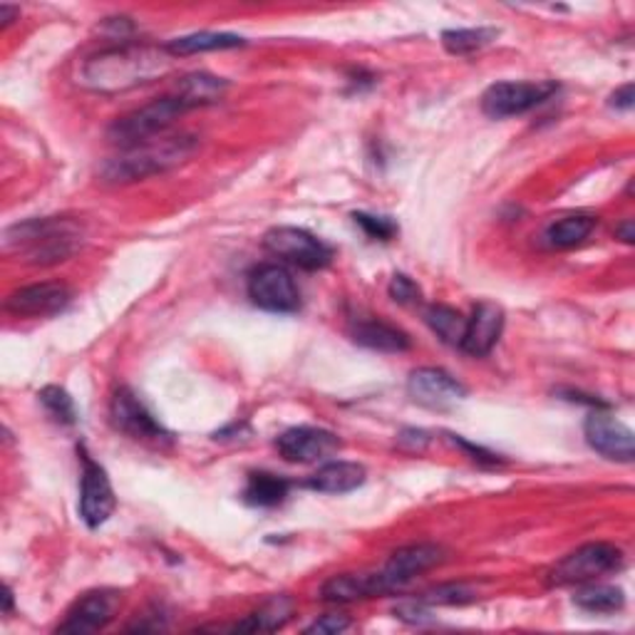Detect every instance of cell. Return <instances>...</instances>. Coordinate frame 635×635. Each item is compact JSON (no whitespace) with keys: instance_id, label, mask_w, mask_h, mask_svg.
Segmentation results:
<instances>
[{"instance_id":"cell-1","label":"cell","mask_w":635,"mask_h":635,"mask_svg":"<svg viewBox=\"0 0 635 635\" xmlns=\"http://www.w3.org/2000/svg\"><path fill=\"white\" fill-rule=\"evenodd\" d=\"M169 48L147 43H120L89 56L77 72V85L99 95H120L127 89L157 83L175 68Z\"/></svg>"},{"instance_id":"cell-2","label":"cell","mask_w":635,"mask_h":635,"mask_svg":"<svg viewBox=\"0 0 635 635\" xmlns=\"http://www.w3.org/2000/svg\"><path fill=\"white\" fill-rule=\"evenodd\" d=\"M196 152L199 137L194 134H159V137L117 152L99 167V177L107 184H130V181L165 175V171L187 165Z\"/></svg>"},{"instance_id":"cell-3","label":"cell","mask_w":635,"mask_h":635,"mask_svg":"<svg viewBox=\"0 0 635 635\" xmlns=\"http://www.w3.org/2000/svg\"><path fill=\"white\" fill-rule=\"evenodd\" d=\"M5 251L23 253L35 266L68 261L83 243V226L62 216L15 224L5 231Z\"/></svg>"},{"instance_id":"cell-4","label":"cell","mask_w":635,"mask_h":635,"mask_svg":"<svg viewBox=\"0 0 635 635\" xmlns=\"http://www.w3.org/2000/svg\"><path fill=\"white\" fill-rule=\"evenodd\" d=\"M184 112H189V107L179 95L175 93L161 95L157 99H152V103L142 105L140 110H132L120 117V120H115L110 130H107V137H110V142L117 144L120 149L132 147V144L167 134L169 127Z\"/></svg>"},{"instance_id":"cell-5","label":"cell","mask_w":635,"mask_h":635,"mask_svg":"<svg viewBox=\"0 0 635 635\" xmlns=\"http://www.w3.org/2000/svg\"><path fill=\"white\" fill-rule=\"evenodd\" d=\"M623 568V551L613 543L606 541H594L584 543L576 551H571L568 556H564L553 566L547 580L549 586H584L594 584V580L603 578L608 574H615V571Z\"/></svg>"},{"instance_id":"cell-6","label":"cell","mask_w":635,"mask_h":635,"mask_svg":"<svg viewBox=\"0 0 635 635\" xmlns=\"http://www.w3.org/2000/svg\"><path fill=\"white\" fill-rule=\"evenodd\" d=\"M263 249L271 256L303 271L325 268L333 261V249L328 243H323L311 231L296 229V226H276V229L266 231V236H263Z\"/></svg>"},{"instance_id":"cell-7","label":"cell","mask_w":635,"mask_h":635,"mask_svg":"<svg viewBox=\"0 0 635 635\" xmlns=\"http://www.w3.org/2000/svg\"><path fill=\"white\" fill-rule=\"evenodd\" d=\"M249 298L268 313H296L301 308V290L293 274L280 263H261L251 271Z\"/></svg>"},{"instance_id":"cell-8","label":"cell","mask_w":635,"mask_h":635,"mask_svg":"<svg viewBox=\"0 0 635 635\" xmlns=\"http://www.w3.org/2000/svg\"><path fill=\"white\" fill-rule=\"evenodd\" d=\"M556 83H496L482 95V112L492 120L526 115L556 93Z\"/></svg>"},{"instance_id":"cell-9","label":"cell","mask_w":635,"mask_h":635,"mask_svg":"<svg viewBox=\"0 0 635 635\" xmlns=\"http://www.w3.org/2000/svg\"><path fill=\"white\" fill-rule=\"evenodd\" d=\"M442 561L444 549L438 547V543H410V547L397 549L387 564L378 571L383 596L400 591L403 586L424 574V571L440 566Z\"/></svg>"},{"instance_id":"cell-10","label":"cell","mask_w":635,"mask_h":635,"mask_svg":"<svg viewBox=\"0 0 635 635\" xmlns=\"http://www.w3.org/2000/svg\"><path fill=\"white\" fill-rule=\"evenodd\" d=\"M110 420L117 432L127 434L132 440L142 442H169L171 434L154 420V415L144 407L137 395L130 387H120L110 403Z\"/></svg>"},{"instance_id":"cell-11","label":"cell","mask_w":635,"mask_h":635,"mask_svg":"<svg viewBox=\"0 0 635 635\" xmlns=\"http://www.w3.org/2000/svg\"><path fill=\"white\" fill-rule=\"evenodd\" d=\"M83 455V477H80V516L89 526L97 529L115 512V492L110 484L107 471L97 465V462L87 455L85 450H80Z\"/></svg>"},{"instance_id":"cell-12","label":"cell","mask_w":635,"mask_h":635,"mask_svg":"<svg viewBox=\"0 0 635 635\" xmlns=\"http://www.w3.org/2000/svg\"><path fill=\"white\" fill-rule=\"evenodd\" d=\"M407 393L428 410H450L467 397V387L440 368H417L407 380Z\"/></svg>"},{"instance_id":"cell-13","label":"cell","mask_w":635,"mask_h":635,"mask_svg":"<svg viewBox=\"0 0 635 635\" xmlns=\"http://www.w3.org/2000/svg\"><path fill=\"white\" fill-rule=\"evenodd\" d=\"M586 442L603 455L615 462H633L635 457V438L631 428H625L621 420H615L611 412L596 410L586 417L584 424Z\"/></svg>"},{"instance_id":"cell-14","label":"cell","mask_w":635,"mask_h":635,"mask_svg":"<svg viewBox=\"0 0 635 635\" xmlns=\"http://www.w3.org/2000/svg\"><path fill=\"white\" fill-rule=\"evenodd\" d=\"M70 288L58 280H48V284H33L13 290L5 298L3 308L11 315L17 317H48L62 313L70 305Z\"/></svg>"},{"instance_id":"cell-15","label":"cell","mask_w":635,"mask_h":635,"mask_svg":"<svg viewBox=\"0 0 635 635\" xmlns=\"http://www.w3.org/2000/svg\"><path fill=\"white\" fill-rule=\"evenodd\" d=\"M280 457L293 465H313L333 457L340 450L338 434L321 428H290L276 440Z\"/></svg>"},{"instance_id":"cell-16","label":"cell","mask_w":635,"mask_h":635,"mask_svg":"<svg viewBox=\"0 0 635 635\" xmlns=\"http://www.w3.org/2000/svg\"><path fill=\"white\" fill-rule=\"evenodd\" d=\"M117 606H120V594L107 591V588L80 596L68 611V619L58 625V633L85 635L103 631L115 619Z\"/></svg>"},{"instance_id":"cell-17","label":"cell","mask_w":635,"mask_h":635,"mask_svg":"<svg viewBox=\"0 0 635 635\" xmlns=\"http://www.w3.org/2000/svg\"><path fill=\"white\" fill-rule=\"evenodd\" d=\"M504 331V311L492 301L475 305L471 317H467V333L462 340V350L471 358H484L494 350Z\"/></svg>"},{"instance_id":"cell-18","label":"cell","mask_w":635,"mask_h":635,"mask_svg":"<svg viewBox=\"0 0 635 635\" xmlns=\"http://www.w3.org/2000/svg\"><path fill=\"white\" fill-rule=\"evenodd\" d=\"M350 335L358 346L378 352H405L412 346L405 331L380 321V317H366V321L352 323Z\"/></svg>"},{"instance_id":"cell-19","label":"cell","mask_w":635,"mask_h":635,"mask_svg":"<svg viewBox=\"0 0 635 635\" xmlns=\"http://www.w3.org/2000/svg\"><path fill=\"white\" fill-rule=\"evenodd\" d=\"M383 596L378 571L375 574H340L323 584L321 598L325 603H356L366 598Z\"/></svg>"},{"instance_id":"cell-20","label":"cell","mask_w":635,"mask_h":635,"mask_svg":"<svg viewBox=\"0 0 635 635\" xmlns=\"http://www.w3.org/2000/svg\"><path fill=\"white\" fill-rule=\"evenodd\" d=\"M368 471L358 462H328L308 479V487L321 494H348L366 484Z\"/></svg>"},{"instance_id":"cell-21","label":"cell","mask_w":635,"mask_h":635,"mask_svg":"<svg viewBox=\"0 0 635 635\" xmlns=\"http://www.w3.org/2000/svg\"><path fill=\"white\" fill-rule=\"evenodd\" d=\"M596 226H598V219L591 214H571V216H564V219L549 224L547 231H543L541 236V241L547 243L549 249H559V251L574 249V247H580V243H584L588 236L596 231Z\"/></svg>"},{"instance_id":"cell-22","label":"cell","mask_w":635,"mask_h":635,"mask_svg":"<svg viewBox=\"0 0 635 635\" xmlns=\"http://www.w3.org/2000/svg\"><path fill=\"white\" fill-rule=\"evenodd\" d=\"M226 89H229V83L224 77L208 75V72H189L177 83L175 95L184 99L189 110H196V107L219 103Z\"/></svg>"},{"instance_id":"cell-23","label":"cell","mask_w":635,"mask_h":635,"mask_svg":"<svg viewBox=\"0 0 635 635\" xmlns=\"http://www.w3.org/2000/svg\"><path fill=\"white\" fill-rule=\"evenodd\" d=\"M293 619V601L288 596H274L271 601L263 603L259 611L247 615V621L236 623L233 631L241 633H274Z\"/></svg>"},{"instance_id":"cell-24","label":"cell","mask_w":635,"mask_h":635,"mask_svg":"<svg viewBox=\"0 0 635 635\" xmlns=\"http://www.w3.org/2000/svg\"><path fill=\"white\" fill-rule=\"evenodd\" d=\"M243 38L241 35H231V33H194V35H184V38L171 40L167 48L175 58H184V56H196V52H214V50H233L241 48Z\"/></svg>"},{"instance_id":"cell-25","label":"cell","mask_w":635,"mask_h":635,"mask_svg":"<svg viewBox=\"0 0 635 635\" xmlns=\"http://www.w3.org/2000/svg\"><path fill=\"white\" fill-rule=\"evenodd\" d=\"M290 484L284 477L268 475V471H253L249 475V484L243 489V499L251 506H276L288 496Z\"/></svg>"},{"instance_id":"cell-26","label":"cell","mask_w":635,"mask_h":635,"mask_svg":"<svg viewBox=\"0 0 635 635\" xmlns=\"http://www.w3.org/2000/svg\"><path fill=\"white\" fill-rule=\"evenodd\" d=\"M574 603L588 613H615L625 606V594L621 588L594 580V584H584V588L576 591Z\"/></svg>"},{"instance_id":"cell-27","label":"cell","mask_w":635,"mask_h":635,"mask_svg":"<svg viewBox=\"0 0 635 635\" xmlns=\"http://www.w3.org/2000/svg\"><path fill=\"white\" fill-rule=\"evenodd\" d=\"M430 328L447 343V346H462L467 333V317L450 305H430L424 313Z\"/></svg>"},{"instance_id":"cell-28","label":"cell","mask_w":635,"mask_h":635,"mask_svg":"<svg viewBox=\"0 0 635 635\" xmlns=\"http://www.w3.org/2000/svg\"><path fill=\"white\" fill-rule=\"evenodd\" d=\"M499 31L494 28H459V31H444L442 45L452 56H471V52L487 48L489 43L496 40Z\"/></svg>"},{"instance_id":"cell-29","label":"cell","mask_w":635,"mask_h":635,"mask_svg":"<svg viewBox=\"0 0 635 635\" xmlns=\"http://www.w3.org/2000/svg\"><path fill=\"white\" fill-rule=\"evenodd\" d=\"M38 397H40L45 410H48V415L56 422H60V424H75L77 422L75 403H72V397L62 387H58V385L43 387Z\"/></svg>"},{"instance_id":"cell-30","label":"cell","mask_w":635,"mask_h":635,"mask_svg":"<svg viewBox=\"0 0 635 635\" xmlns=\"http://www.w3.org/2000/svg\"><path fill=\"white\" fill-rule=\"evenodd\" d=\"M417 601L422 606H462L475 601V591L465 584H442L424 591Z\"/></svg>"},{"instance_id":"cell-31","label":"cell","mask_w":635,"mask_h":635,"mask_svg":"<svg viewBox=\"0 0 635 635\" xmlns=\"http://www.w3.org/2000/svg\"><path fill=\"white\" fill-rule=\"evenodd\" d=\"M352 221H356L362 231H366L368 239L373 241H393L400 226H397L390 216H375L366 212L352 214Z\"/></svg>"},{"instance_id":"cell-32","label":"cell","mask_w":635,"mask_h":635,"mask_svg":"<svg viewBox=\"0 0 635 635\" xmlns=\"http://www.w3.org/2000/svg\"><path fill=\"white\" fill-rule=\"evenodd\" d=\"M387 293L395 303H403V305H415V303H420V298H422L420 286H417L415 280L405 274L393 276V280H390V286H387Z\"/></svg>"},{"instance_id":"cell-33","label":"cell","mask_w":635,"mask_h":635,"mask_svg":"<svg viewBox=\"0 0 635 635\" xmlns=\"http://www.w3.org/2000/svg\"><path fill=\"white\" fill-rule=\"evenodd\" d=\"M350 628V621L346 615H323L315 623H311L305 628V633H315V635H333V633H343Z\"/></svg>"},{"instance_id":"cell-34","label":"cell","mask_w":635,"mask_h":635,"mask_svg":"<svg viewBox=\"0 0 635 635\" xmlns=\"http://www.w3.org/2000/svg\"><path fill=\"white\" fill-rule=\"evenodd\" d=\"M397 444L407 452H422L430 444V434L424 430H403L400 438H397Z\"/></svg>"},{"instance_id":"cell-35","label":"cell","mask_w":635,"mask_h":635,"mask_svg":"<svg viewBox=\"0 0 635 635\" xmlns=\"http://www.w3.org/2000/svg\"><path fill=\"white\" fill-rule=\"evenodd\" d=\"M452 442L459 444V447L465 450V452H469L471 459L487 462V465H496V462H499V457L492 455V452H487V450H482V447H475V444H469L467 440H462V438H455V434H452Z\"/></svg>"},{"instance_id":"cell-36","label":"cell","mask_w":635,"mask_h":635,"mask_svg":"<svg viewBox=\"0 0 635 635\" xmlns=\"http://www.w3.org/2000/svg\"><path fill=\"white\" fill-rule=\"evenodd\" d=\"M633 105H635V89L631 83L619 87L611 95V107H615V110H631Z\"/></svg>"},{"instance_id":"cell-37","label":"cell","mask_w":635,"mask_h":635,"mask_svg":"<svg viewBox=\"0 0 635 635\" xmlns=\"http://www.w3.org/2000/svg\"><path fill=\"white\" fill-rule=\"evenodd\" d=\"M615 236H619V239H621L623 243H633V239H635L633 221H625V224H621L619 229H615Z\"/></svg>"},{"instance_id":"cell-38","label":"cell","mask_w":635,"mask_h":635,"mask_svg":"<svg viewBox=\"0 0 635 635\" xmlns=\"http://www.w3.org/2000/svg\"><path fill=\"white\" fill-rule=\"evenodd\" d=\"M17 15V8H13V5H0V25H3V28H8V25L13 23V17Z\"/></svg>"},{"instance_id":"cell-39","label":"cell","mask_w":635,"mask_h":635,"mask_svg":"<svg viewBox=\"0 0 635 635\" xmlns=\"http://www.w3.org/2000/svg\"><path fill=\"white\" fill-rule=\"evenodd\" d=\"M11 606H13V591H11V586H5V613H11Z\"/></svg>"}]
</instances>
